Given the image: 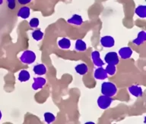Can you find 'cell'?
I'll return each instance as SVG.
<instances>
[{
    "mask_svg": "<svg viewBox=\"0 0 146 124\" xmlns=\"http://www.w3.org/2000/svg\"><path fill=\"white\" fill-rule=\"evenodd\" d=\"M30 25L32 27H36L39 25V20L36 18H33L31 21H30Z\"/></svg>",
    "mask_w": 146,
    "mask_h": 124,
    "instance_id": "cell-21",
    "label": "cell"
},
{
    "mask_svg": "<svg viewBox=\"0 0 146 124\" xmlns=\"http://www.w3.org/2000/svg\"><path fill=\"white\" fill-rule=\"evenodd\" d=\"M92 58H93V61L94 62L97 66H102L103 65V61L100 59V54H99V52H94L93 53V55H92Z\"/></svg>",
    "mask_w": 146,
    "mask_h": 124,
    "instance_id": "cell-13",
    "label": "cell"
},
{
    "mask_svg": "<svg viewBox=\"0 0 146 124\" xmlns=\"http://www.w3.org/2000/svg\"><path fill=\"white\" fill-rule=\"evenodd\" d=\"M35 54L31 51H26L22 54L21 57V60L22 62L26 64L33 63L35 61Z\"/></svg>",
    "mask_w": 146,
    "mask_h": 124,
    "instance_id": "cell-2",
    "label": "cell"
},
{
    "mask_svg": "<svg viewBox=\"0 0 146 124\" xmlns=\"http://www.w3.org/2000/svg\"><path fill=\"white\" fill-rule=\"evenodd\" d=\"M30 9L27 7H25V8H22V9H21L20 11H19V13H18V15H20L21 18H28V16H29L30 14Z\"/></svg>",
    "mask_w": 146,
    "mask_h": 124,
    "instance_id": "cell-14",
    "label": "cell"
},
{
    "mask_svg": "<svg viewBox=\"0 0 146 124\" xmlns=\"http://www.w3.org/2000/svg\"><path fill=\"white\" fill-rule=\"evenodd\" d=\"M30 78L29 73L27 72V70H21L18 75V79L21 82L27 81Z\"/></svg>",
    "mask_w": 146,
    "mask_h": 124,
    "instance_id": "cell-11",
    "label": "cell"
},
{
    "mask_svg": "<svg viewBox=\"0 0 146 124\" xmlns=\"http://www.w3.org/2000/svg\"><path fill=\"white\" fill-rule=\"evenodd\" d=\"M112 102V99L110 98V97L108 96H106V95H102L100 96L99 98H98V103L99 104V106L101 108H107L110 105Z\"/></svg>",
    "mask_w": 146,
    "mask_h": 124,
    "instance_id": "cell-4",
    "label": "cell"
},
{
    "mask_svg": "<svg viewBox=\"0 0 146 124\" xmlns=\"http://www.w3.org/2000/svg\"><path fill=\"white\" fill-rule=\"evenodd\" d=\"M34 71L36 74L43 75L46 73V69L45 66L43 65V64H38V65H36L34 67Z\"/></svg>",
    "mask_w": 146,
    "mask_h": 124,
    "instance_id": "cell-9",
    "label": "cell"
},
{
    "mask_svg": "<svg viewBox=\"0 0 146 124\" xmlns=\"http://www.w3.org/2000/svg\"><path fill=\"white\" fill-rule=\"evenodd\" d=\"M1 118H2V112L0 111V120H1Z\"/></svg>",
    "mask_w": 146,
    "mask_h": 124,
    "instance_id": "cell-23",
    "label": "cell"
},
{
    "mask_svg": "<svg viewBox=\"0 0 146 124\" xmlns=\"http://www.w3.org/2000/svg\"><path fill=\"white\" fill-rule=\"evenodd\" d=\"M101 45H104L106 48H110L113 46L114 45V39L110 36H104L100 40Z\"/></svg>",
    "mask_w": 146,
    "mask_h": 124,
    "instance_id": "cell-5",
    "label": "cell"
},
{
    "mask_svg": "<svg viewBox=\"0 0 146 124\" xmlns=\"http://www.w3.org/2000/svg\"><path fill=\"white\" fill-rule=\"evenodd\" d=\"M107 72H106V70H104L103 68H98L95 71V73H94V76L97 79H104L107 77Z\"/></svg>",
    "mask_w": 146,
    "mask_h": 124,
    "instance_id": "cell-6",
    "label": "cell"
},
{
    "mask_svg": "<svg viewBox=\"0 0 146 124\" xmlns=\"http://www.w3.org/2000/svg\"><path fill=\"white\" fill-rule=\"evenodd\" d=\"M59 47L62 48V49H68L71 45L70 41L66 38L62 39H60V40L59 41Z\"/></svg>",
    "mask_w": 146,
    "mask_h": 124,
    "instance_id": "cell-10",
    "label": "cell"
},
{
    "mask_svg": "<svg viewBox=\"0 0 146 124\" xmlns=\"http://www.w3.org/2000/svg\"><path fill=\"white\" fill-rule=\"evenodd\" d=\"M132 53V50L130 49L129 48H123V49L119 50V54H120V56L124 59L129 58V57L131 56Z\"/></svg>",
    "mask_w": 146,
    "mask_h": 124,
    "instance_id": "cell-7",
    "label": "cell"
},
{
    "mask_svg": "<svg viewBox=\"0 0 146 124\" xmlns=\"http://www.w3.org/2000/svg\"><path fill=\"white\" fill-rule=\"evenodd\" d=\"M75 47H76V49L78 51H84V50L86 49V44L83 41L81 40V39H78L76 42Z\"/></svg>",
    "mask_w": 146,
    "mask_h": 124,
    "instance_id": "cell-15",
    "label": "cell"
},
{
    "mask_svg": "<svg viewBox=\"0 0 146 124\" xmlns=\"http://www.w3.org/2000/svg\"><path fill=\"white\" fill-rule=\"evenodd\" d=\"M44 117H45V120L46 121V123H52L56 119L55 116L51 113H46L44 114Z\"/></svg>",
    "mask_w": 146,
    "mask_h": 124,
    "instance_id": "cell-17",
    "label": "cell"
},
{
    "mask_svg": "<svg viewBox=\"0 0 146 124\" xmlns=\"http://www.w3.org/2000/svg\"><path fill=\"white\" fill-rule=\"evenodd\" d=\"M71 20H73L72 24H78V25L81 24H82V18H80V16H77V19H75V15H74L73 16V18H72Z\"/></svg>",
    "mask_w": 146,
    "mask_h": 124,
    "instance_id": "cell-20",
    "label": "cell"
},
{
    "mask_svg": "<svg viewBox=\"0 0 146 124\" xmlns=\"http://www.w3.org/2000/svg\"><path fill=\"white\" fill-rule=\"evenodd\" d=\"M75 70L77 71L78 73L84 75L88 72V67L84 64H78L75 67Z\"/></svg>",
    "mask_w": 146,
    "mask_h": 124,
    "instance_id": "cell-8",
    "label": "cell"
},
{
    "mask_svg": "<svg viewBox=\"0 0 146 124\" xmlns=\"http://www.w3.org/2000/svg\"><path fill=\"white\" fill-rule=\"evenodd\" d=\"M8 1V7L9 9L13 10L15 9V0H7Z\"/></svg>",
    "mask_w": 146,
    "mask_h": 124,
    "instance_id": "cell-19",
    "label": "cell"
},
{
    "mask_svg": "<svg viewBox=\"0 0 146 124\" xmlns=\"http://www.w3.org/2000/svg\"><path fill=\"white\" fill-rule=\"evenodd\" d=\"M106 72L107 73H110V75L113 74L114 73H115V65H113V64H109V65L107 66V69H106Z\"/></svg>",
    "mask_w": 146,
    "mask_h": 124,
    "instance_id": "cell-18",
    "label": "cell"
},
{
    "mask_svg": "<svg viewBox=\"0 0 146 124\" xmlns=\"http://www.w3.org/2000/svg\"><path fill=\"white\" fill-rule=\"evenodd\" d=\"M18 2L21 5H26L27 3H29L31 0H18Z\"/></svg>",
    "mask_w": 146,
    "mask_h": 124,
    "instance_id": "cell-22",
    "label": "cell"
},
{
    "mask_svg": "<svg viewBox=\"0 0 146 124\" xmlns=\"http://www.w3.org/2000/svg\"><path fill=\"white\" fill-rule=\"evenodd\" d=\"M101 93L104 95L111 97L116 93V87L111 83H104L101 86Z\"/></svg>",
    "mask_w": 146,
    "mask_h": 124,
    "instance_id": "cell-1",
    "label": "cell"
},
{
    "mask_svg": "<svg viewBox=\"0 0 146 124\" xmlns=\"http://www.w3.org/2000/svg\"><path fill=\"white\" fill-rule=\"evenodd\" d=\"M129 91L132 95H135V96H136V97L141 96V94H142L141 88H139L138 86H132V87H130Z\"/></svg>",
    "mask_w": 146,
    "mask_h": 124,
    "instance_id": "cell-12",
    "label": "cell"
},
{
    "mask_svg": "<svg viewBox=\"0 0 146 124\" xmlns=\"http://www.w3.org/2000/svg\"><path fill=\"white\" fill-rule=\"evenodd\" d=\"M43 33L40 30H35V31L33 32V33H32V37L36 41L40 40L41 39L43 38Z\"/></svg>",
    "mask_w": 146,
    "mask_h": 124,
    "instance_id": "cell-16",
    "label": "cell"
},
{
    "mask_svg": "<svg viewBox=\"0 0 146 124\" xmlns=\"http://www.w3.org/2000/svg\"><path fill=\"white\" fill-rule=\"evenodd\" d=\"M105 61L108 64H113V65H116L119 63L118 55L115 52H109L106 54L105 56Z\"/></svg>",
    "mask_w": 146,
    "mask_h": 124,
    "instance_id": "cell-3",
    "label": "cell"
}]
</instances>
